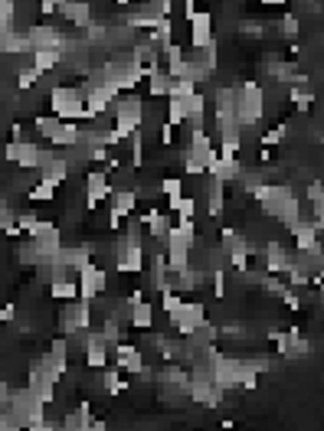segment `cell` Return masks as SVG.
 <instances>
[{
    "label": "cell",
    "mask_w": 324,
    "mask_h": 431,
    "mask_svg": "<svg viewBox=\"0 0 324 431\" xmlns=\"http://www.w3.org/2000/svg\"><path fill=\"white\" fill-rule=\"evenodd\" d=\"M49 112L63 121H86V92L79 85H53L49 88Z\"/></svg>",
    "instance_id": "1"
},
{
    "label": "cell",
    "mask_w": 324,
    "mask_h": 431,
    "mask_svg": "<svg viewBox=\"0 0 324 431\" xmlns=\"http://www.w3.org/2000/svg\"><path fill=\"white\" fill-rule=\"evenodd\" d=\"M266 114V92L256 79H246L242 85H236V118L239 128H256Z\"/></svg>",
    "instance_id": "2"
},
{
    "label": "cell",
    "mask_w": 324,
    "mask_h": 431,
    "mask_svg": "<svg viewBox=\"0 0 324 431\" xmlns=\"http://www.w3.org/2000/svg\"><path fill=\"white\" fill-rule=\"evenodd\" d=\"M33 128H37L43 138H46L53 147H63V150H69V147H76L79 144V121H63V118H56V114L49 112V114H37L33 118Z\"/></svg>",
    "instance_id": "3"
},
{
    "label": "cell",
    "mask_w": 324,
    "mask_h": 431,
    "mask_svg": "<svg viewBox=\"0 0 324 431\" xmlns=\"http://www.w3.org/2000/svg\"><path fill=\"white\" fill-rule=\"evenodd\" d=\"M86 330H92V300H66V307L59 314V333H66L69 340H82Z\"/></svg>",
    "instance_id": "4"
},
{
    "label": "cell",
    "mask_w": 324,
    "mask_h": 431,
    "mask_svg": "<svg viewBox=\"0 0 324 431\" xmlns=\"http://www.w3.org/2000/svg\"><path fill=\"white\" fill-rule=\"evenodd\" d=\"M112 114H115V131L128 141V138L144 124V102L138 95H124V98H118V102L112 105Z\"/></svg>",
    "instance_id": "5"
},
{
    "label": "cell",
    "mask_w": 324,
    "mask_h": 431,
    "mask_svg": "<svg viewBox=\"0 0 324 431\" xmlns=\"http://www.w3.org/2000/svg\"><path fill=\"white\" fill-rule=\"evenodd\" d=\"M102 72H105L108 82H115L122 92H134L138 88V82H144L148 75H144L141 66H134L131 59H108L105 66H102Z\"/></svg>",
    "instance_id": "6"
},
{
    "label": "cell",
    "mask_w": 324,
    "mask_h": 431,
    "mask_svg": "<svg viewBox=\"0 0 324 431\" xmlns=\"http://www.w3.org/2000/svg\"><path fill=\"white\" fill-rule=\"evenodd\" d=\"M79 298L82 300H96V298H102L105 294V288H108V274H105V268L102 265H96V262H89L86 268H79Z\"/></svg>",
    "instance_id": "7"
},
{
    "label": "cell",
    "mask_w": 324,
    "mask_h": 431,
    "mask_svg": "<svg viewBox=\"0 0 324 431\" xmlns=\"http://www.w3.org/2000/svg\"><path fill=\"white\" fill-rule=\"evenodd\" d=\"M82 359H86L89 369H105L108 366L112 347L105 343L102 330H86V337H82Z\"/></svg>",
    "instance_id": "8"
},
{
    "label": "cell",
    "mask_w": 324,
    "mask_h": 431,
    "mask_svg": "<svg viewBox=\"0 0 324 431\" xmlns=\"http://www.w3.org/2000/svg\"><path fill=\"white\" fill-rule=\"evenodd\" d=\"M37 170H39V180H49V183L63 187V183L69 180V173H72V164H69V157L56 154V150H43Z\"/></svg>",
    "instance_id": "9"
},
{
    "label": "cell",
    "mask_w": 324,
    "mask_h": 431,
    "mask_svg": "<svg viewBox=\"0 0 324 431\" xmlns=\"http://www.w3.org/2000/svg\"><path fill=\"white\" fill-rule=\"evenodd\" d=\"M187 23H190L187 49H207L210 43H216V39H213V13L210 10H197Z\"/></svg>",
    "instance_id": "10"
},
{
    "label": "cell",
    "mask_w": 324,
    "mask_h": 431,
    "mask_svg": "<svg viewBox=\"0 0 324 431\" xmlns=\"http://www.w3.org/2000/svg\"><path fill=\"white\" fill-rule=\"evenodd\" d=\"M4 157H7V164H17L20 170H37L43 150L33 141H10L7 147H4Z\"/></svg>",
    "instance_id": "11"
},
{
    "label": "cell",
    "mask_w": 324,
    "mask_h": 431,
    "mask_svg": "<svg viewBox=\"0 0 324 431\" xmlns=\"http://www.w3.org/2000/svg\"><path fill=\"white\" fill-rule=\"evenodd\" d=\"M203 320H210V317H207V304H200V300H183L181 314H177L171 324L177 327V333H181V337H190V333L200 327Z\"/></svg>",
    "instance_id": "12"
},
{
    "label": "cell",
    "mask_w": 324,
    "mask_h": 431,
    "mask_svg": "<svg viewBox=\"0 0 324 431\" xmlns=\"http://www.w3.org/2000/svg\"><path fill=\"white\" fill-rule=\"evenodd\" d=\"M213 154H216V144H213V138L207 134V128H190V141H187V150H183V157L197 160V164H210Z\"/></svg>",
    "instance_id": "13"
},
{
    "label": "cell",
    "mask_w": 324,
    "mask_h": 431,
    "mask_svg": "<svg viewBox=\"0 0 324 431\" xmlns=\"http://www.w3.org/2000/svg\"><path fill=\"white\" fill-rule=\"evenodd\" d=\"M112 183H108L105 170H89L86 173V209H96L98 203L112 199Z\"/></svg>",
    "instance_id": "14"
},
{
    "label": "cell",
    "mask_w": 324,
    "mask_h": 431,
    "mask_svg": "<svg viewBox=\"0 0 324 431\" xmlns=\"http://www.w3.org/2000/svg\"><path fill=\"white\" fill-rule=\"evenodd\" d=\"M262 265L272 274H285L288 268H295V252H288L282 242H268L262 248Z\"/></svg>",
    "instance_id": "15"
},
{
    "label": "cell",
    "mask_w": 324,
    "mask_h": 431,
    "mask_svg": "<svg viewBox=\"0 0 324 431\" xmlns=\"http://www.w3.org/2000/svg\"><path fill=\"white\" fill-rule=\"evenodd\" d=\"M239 173H242V160L239 157H226V154H213V160L207 164V177L219 180V183H233V180H239Z\"/></svg>",
    "instance_id": "16"
},
{
    "label": "cell",
    "mask_w": 324,
    "mask_h": 431,
    "mask_svg": "<svg viewBox=\"0 0 324 431\" xmlns=\"http://www.w3.org/2000/svg\"><path fill=\"white\" fill-rule=\"evenodd\" d=\"M292 232V242H295V252H315L321 248V239H318V225L311 219H298L295 225H288Z\"/></svg>",
    "instance_id": "17"
},
{
    "label": "cell",
    "mask_w": 324,
    "mask_h": 431,
    "mask_svg": "<svg viewBox=\"0 0 324 431\" xmlns=\"http://www.w3.org/2000/svg\"><path fill=\"white\" fill-rule=\"evenodd\" d=\"M30 43L33 49H43V46H53V49H66L69 46V37L66 33H59L56 27H49V23H37V27H30Z\"/></svg>",
    "instance_id": "18"
},
{
    "label": "cell",
    "mask_w": 324,
    "mask_h": 431,
    "mask_svg": "<svg viewBox=\"0 0 324 431\" xmlns=\"http://www.w3.org/2000/svg\"><path fill=\"white\" fill-rule=\"evenodd\" d=\"M115 353V366L122 369V373H128V376H138L144 369V357H141V350L134 347V343H118V347L112 350Z\"/></svg>",
    "instance_id": "19"
},
{
    "label": "cell",
    "mask_w": 324,
    "mask_h": 431,
    "mask_svg": "<svg viewBox=\"0 0 324 431\" xmlns=\"http://www.w3.org/2000/svg\"><path fill=\"white\" fill-rule=\"evenodd\" d=\"M141 225L148 229V235H151V239H154L157 245L167 242V235H171V229H174L171 216L161 213V209H148V213L141 216Z\"/></svg>",
    "instance_id": "20"
},
{
    "label": "cell",
    "mask_w": 324,
    "mask_h": 431,
    "mask_svg": "<svg viewBox=\"0 0 324 431\" xmlns=\"http://www.w3.org/2000/svg\"><path fill=\"white\" fill-rule=\"evenodd\" d=\"M0 53H10V56H23V53H33V43H30L27 29H0Z\"/></svg>",
    "instance_id": "21"
},
{
    "label": "cell",
    "mask_w": 324,
    "mask_h": 431,
    "mask_svg": "<svg viewBox=\"0 0 324 431\" xmlns=\"http://www.w3.org/2000/svg\"><path fill=\"white\" fill-rule=\"evenodd\" d=\"M59 17L66 20L69 27H86L89 20H92V4L89 0H63V7H59Z\"/></svg>",
    "instance_id": "22"
},
{
    "label": "cell",
    "mask_w": 324,
    "mask_h": 431,
    "mask_svg": "<svg viewBox=\"0 0 324 431\" xmlns=\"http://www.w3.org/2000/svg\"><path fill=\"white\" fill-rule=\"evenodd\" d=\"M56 262H63L69 272H79V268H86L92 262V245H63Z\"/></svg>",
    "instance_id": "23"
},
{
    "label": "cell",
    "mask_w": 324,
    "mask_h": 431,
    "mask_svg": "<svg viewBox=\"0 0 324 431\" xmlns=\"http://www.w3.org/2000/svg\"><path fill=\"white\" fill-rule=\"evenodd\" d=\"M138 209V190H112V219H128Z\"/></svg>",
    "instance_id": "24"
},
{
    "label": "cell",
    "mask_w": 324,
    "mask_h": 431,
    "mask_svg": "<svg viewBox=\"0 0 324 431\" xmlns=\"http://www.w3.org/2000/svg\"><path fill=\"white\" fill-rule=\"evenodd\" d=\"M207 213H210V219H223V213H226V183L213 177L207 183Z\"/></svg>",
    "instance_id": "25"
},
{
    "label": "cell",
    "mask_w": 324,
    "mask_h": 431,
    "mask_svg": "<svg viewBox=\"0 0 324 431\" xmlns=\"http://www.w3.org/2000/svg\"><path fill=\"white\" fill-rule=\"evenodd\" d=\"M30 59H33V69H39V72L46 75V72H53V69H59V62L66 59V49L43 46V49H33V53H30Z\"/></svg>",
    "instance_id": "26"
},
{
    "label": "cell",
    "mask_w": 324,
    "mask_h": 431,
    "mask_svg": "<svg viewBox=\"0 0 324 431\" xmlns=\"http://www.w3.org/2000/svg\"><path fill=\"white\" fill-rule=\"evenodd\" d=\"M33 245H37V252H39V262H53L59 255V248H63V232L53 229V232H46V235H37Z\"/></svg>",
    "instance_id": "27"
},
{
    "label": "cell",
    "mask_w": 324,
    "mask_h": 431,
    "mask_svg": "<svg viewBox=\"0 0 324 431\" xmlns=\"http://www.w3.org/2000/svg\"><path fill=\"white\" fill-rule=\"evenodd\" d=\"M144 82H148V95H151V98H164V102H167V95H171V88H174V75L167 72V69H157V72L148 75Z\"/></svg>",
    "instance_id": "28"
},
{
    "label": "cell",
    "mask_w": 324,
    "mask_h": 431,
    "mask_svg": "<svg viewBox=\"0 0 324 431\" xmlns=\"http://www.w3.org/2000/svg\"><path fill=\"white\" fill-rule=\"evenodd\" d=\"M219 248L226 255H236V252H252L246 242V235L239 232V229H233V225H226L223 232H219Z\"/></svg>",
    "instance_id": "29"
},
{
    "label": "cell",
    "mask_w": 324,
    "mask_h": 431,
    "mask_svg": "<svg viewBox=\"0 0 324 431\" xmlns=\"http://www.w3.org/2000/svg\"><path fill=\"white\" fill-rule=\"evenodd\" d=\"M187 124L190 128H203L207 124V95L203 92H193L187 98Z\"/></svg>",
    "instance_id": "30"
},
{
    "label": "cell",
    "mask_w": 324,
    "mask_h": 431,
    "mask_svg": "<svg viewBox=\"0 0 324 431\" xmlns=\"http://www.w3.org/2000/svg\"><path fill=\"white\" fill-rule=\"evenodd\" d=\"M128 307H131L128 324H131L134 330H151L154 327V307L148 304V300H134V304H128Z\"/></svg>",
    "instance_id": "31"
},
{
    "label": "cell",
    "mask_w": 324,
    "mask_h": 431,
    "mask_svg": "<svg viewBox=\"0 0 324 431\" xmlns=\"http://www.w3.org/2000/svg\"><path fill=\"white\" fill-rule=\"evenodd\" d=\"M288 102L295 105L298 112H308L311 105H315V92H311V85L308 82H295L288 88Z\"/></svg>",
    "instance_id": "32"
},
{
    "label": "cell",
    "mask_w": 324,
    "mask_h": 431,
    "mask_svg": "<svg viewBox=\"0 0 324 431\" xmlns=\"http://www.w3.org/2000/svg\"><path fill=\"white\" fill-rule=\"evenodd\" d=\"M102 389H105L108 395L128 392V379L122 376V369H118V366H112V369H105V373H102Z\"/></svg>",
    "instance_id": "33"
},
{
    "label": "cell",
    "mask_w": 324,
    "mask_h": 431,
    "mask_svg": "<svg viewBox=\"0 0 324 431\" xmlns=\"http://www.w3.org/2000/svg\"><path fill=\"white\" fill-rule=\"evenodd\" d=\"M148 39H151L154 46H167V43H174V17H164V20H157V27L148 33Z\"/></svg>",
    "instance_id": "34"
},
{
    "label": "cell",
    "mask_w": 324,
    "mask_h": 431,
    "mask_svg": "<svg viewBox=\"0 0 324 431\" xmlns=\"http://www.w3.org/2000/svg\"><path fill=\"white\" fill-rule=\"evenodd\" d=\"M167 213H174L177 219H193L197 216V199L181 193L177 199H167Z\"/></svg>",
    "instance_id": "35"
},
{
    "label": "cell",
    "mask_w": 324,
    "mask_h": 431,
    "mask_svg": "<svg viewBox=\"0 0 324 431\" xmlns=\"http://www.w3.org/2000/svg\"><path fill=\"white\" fill-rule=\"evenodd\" d=\"M49 298H53V300H76L79 298V281H72V278L53 281V284H49Z\"/></svg>",
    "instance_id": "36"
},
{
    "label": "cell",
    "mask_w": 324,
    "mask_h": 431,
    "mask_svg": "<svg viewBox=\"0 0 324 431\" xmlns=\"http://www.w3.org/2000/svg\"><path fill=\"white\" fill-rule=\"evenodd\" d=\"M56 183H49V180H39V183H33V187H30V193L27 197L33 199V203H53V199H56Z\"/></svg>",
    "instance_id": "37"
},
{
    "label": "cell",
    "mask_w": 324,
    "mask_h": 431,
    "mask_svg": "<svg viewBox=\"0 0 324 431\" xmlns=\"http://www.w3.org/2000/svg\"><path fill=\"white\" fill-rule=\"evenodd\" d=\"M164 112H167V124H183L187 121V98H167V105H164Z\"/></svg>",
    "instance_id": "38"
},
{
    "label": "cell",
    "mask_w": 324,
    "mask_h": 431,
    "mask_svg": "<svg viewBox=\"0 0 324 431\" xmlns=\"http://www.w3.org/2000/svg\"><path fill=\"white\" fill-rule=\"evenodd\" d=\"M141 13L148 17H174V0H144L141 4Z\"/></svg>",
    "instance_id": "39"
},
{
    "label": "cell",
    "mask_w": 324,
    "mask_h": 431,
    "mask_svg": "<svg viewBox=\"0 0 324 431\" xmlns=\"http://www.w3.org/2000/svg\"><path fill=\"white\" fill-rule=\"evenodd\" d=\"M181 307H183L181 291H164V294H161V310H164V314L174 320L177 314H181Z\"/></svg>",
    "instance_id": "40"
},
{
    "label": "cell",
    "mask_w": 324,
    "mask_h": 431,
    "mask_svg": "<svg viewBox=\"0 0 324 431\" xmlns=\"http://www.w3.org/2000/svg\"><path fill=\"white\" fill-rule=\"evenodd\" d=\"M102 337H105V343H108V347H118V343H122V324H118V320H115V314H112V317H105V324H102Z\"/></svg>",
    "instance_id": "41"
},
{
    "label": "cell",
    "mask_w": 324,
    "mask_h": 431,
    "mask_svg": "<svg viewBox=\"0 0 324 431\" xmlns=\"http://www.w3.org/2000/svg\"><path fill=\"white\" fill-rule=\"evenodd\" d=\"M157 193L167 197V199H177L183 193V180L181 177H164L161 183H157Z\"/></svg>",
    "instance_id": "42"
},
{
    "label": "cell",
    "mask_w": 324,
    "mask_h": 431,
    "mask_svg": "<svg viewBox=\"0 0 324 431\" xmlns=\"http://www.w3.org/2000/svg\"><path fill=\"white\" fill-rule=\"evenodd\" d=\"M17 27V0H0V29Z\"/></svg>",
    "instance_id": "43"
},
{
    "label": "cell",
    "mask_w": 324,
    "mask_h": 431,
    "mask_svg": "<svg viewBox=\"0 0 324 431\" xmlns=\"http://www.w3.org/2000/svg\"><path fill=\"white\" fill-rule=\"evenodd\" d=\"M17 258H20V265H33V268H37L39 252H37V245H33V239H27V242L17 245Z\"/></svg>",
    "instance_id": "44"
},
{
    "label": "cell",
    "mask_w": 324,
    "mask_h": 431,
    "mask_svg": "<svg viewBox=\"0 0 324 431\" xmlns=\"http://www.w3.org/2000/svg\"><path fill=\"white\" fill-rule=\"evenodd\" d=\"M39 79H43V72H39V69H33V66L20 69V75H17V88H20V92H30V88H33V85L39 82Z\"/></svg>",
    "instance_id": "45"
},
{
    "label": "cell",
    "mask_w": 324,
    "mask_h": 431,
    "mask_svg": "<svg viewBox=\"0 0 324 431\" xmlns=\"http://www.w3.org/2000/svg\"><path fill=\"white\" fill-rule=\"evenodd\" d=\"M193 92H200L193 79H174V88H171V95H167V98H190Z\"/></svg>",
    "instance_id": "46"
},
{
    "label": "cell",
    "mask_w": 324,
    "mask_h": 431,
    "mask_svg": "<svg viewBox=\"0 0 324 431\" xmlns=\"http://www.w3.org/2000/svg\"><path fill=\"white\" fill-rule=\"evenodd\" d=\"M278 29H282V37L285 39H298V33H302V20H298L295 13H285L282 23H278Z\"/></svg>",
    "instance_id": "47"
},
{
    "label": "cell",
    "mask_w": 324,
    "mask_h": 431,
    "mask_svg": "<svg viewBox=\"0 0 324 431\" xmlns=\"http://www.w3.org/2000/svg\"><path fill=\"white\" fill-rule=\"evenodd\" d=\"M128 141H131V164H134V167H141V164H144V131L138 128Z\"/></svg>",
    "instance_id": "48"
},
{
    "label": "cell",
    "mask_w": 324,
    "mask_h": 431,
    "mask_svg": "<svg viewBox=\"0 0 324 431\" xmlns=\"http://www.w3.org/2000/svg\"><path fill=\"white\" fill-rule=\"evenodd\" d=\"M259 141H262V147H276V144H282V141H285V124H278V128L266 131Z\"/></svg>",
    "instance_id": "49"
},
{
    "label": "cell",
    "mask_w": 324,
    "mask_h": 431,
    "mask_svg": "<svg viewBox=\"0 0 324 431\" xmlns=\"http://www.w3.org/2000/svg\"><path fill=\"white\" fill-rule=\"evenodd\" d=\"M311 223L318 225V232H324V193L311 199Z\"/></svg>",
    "instance_id": "50"
},
{
    "label": "cell",
    "mask_w": 324,
    "mask_h": 431,
    "mask_svg": "<svg viewBox=\"0 0 324 431\" xmlns=\"http://www.w3.org/2000/svg\"><path fill=\"white\" fill-rule=\"evenodd\" d=\"M210 284H213L216 298H226V274H223V268H213L210 272Z\"/></svg>",
    "instance_id": "51"
},
{
    "label": "cell",
    "mask_w": 324,
    "mask_h": 431,
    "mask_svg": "<svg viewBox=\"0 0 324 431\" xmlns=\"http://www.w3.org/2000/svg\"><path fill=\"white\" fill-rule=\"evenodd\" d=\"M37 219H39L37 213H17V225H20V232L27 235L30 229H33V223H37Z\"/></svg>",
    "instance_id": "52"
},
{
    "label": "cell",
    "mask_w": 324,
    "mask_h": 431,
    "mask_svg": "<svg viewBox=\"0 0 324 431\" xmlns=\"http://www.w3.org/2000/svg\"><path fill=\"white\" fill-rule=\"evenodd\" d=\"M59 7H63V0H39V13H43V17L59 13Z\"/></svg>",
    "instance_id": "53"
},
{
    "label": "cell",
    "mask_w": 324,
    "mask_h": 431,
    "mask_svg": "<svg viewBox=\"0 0 324 431\" xmlns=\"http://www.w3.org/2000/svg\"><path fill=\"white\" fill-rule=\"evenodd\" d=\"M157 131H161V144H164V147H171V144H174V124L161 121V128H157Z\"/></svg>",
    "instance_id": "54"
},
{
    "label": "cell",
    "mask_w": 324,
    "mask_h": 431,
    "mask_svg": "<svg viewBox=\"0 0 324 431\" xmlns=\"http://www.w3.org/2000/svg\"><path fill=\"white\" fill-rule=\"evenodd\" d=\"M13 317H17V304H7V307H0V324H10Z\"/></svg>",
    "instance_id": "55"
},
{
    "label": "cell",
    "mask_w": 324,
    "mask_h": 431,
    "mask_svg": "<svg viewBox=\"0 0 324 431\" xmlns=\"http://www.w3.org/2000/svg\"><path fill=\"white\" fill-rule=\"evenodd\" d=\"M10 392H13V389H10V383H4V376H0V405L10 399Z\"/></svg>",
    "instance_id": "56"
},
{
    "label": "cell",
    "mask_w": 324,
    "mask_h": 431,
    "mask_svg": "<svg viewBox=\"0 0 324 431\" xmlns=\"http://www.w3.org/2000/svg\"><path fill=\"white\" fill-rule=\"evenodd\" d=\"M193 13H197V0H183V17L190 20Z\"/></svg>",
    "instance_id": "57"
},
{
    "label": "cell",
    "mask_w": 324,
    "mask_h": 431,
    "mask_svg": "<svg viewBox=\"0 0 324 431\" xmlns=\"http://www.w3.org/2000/svg\"><path fill=\"white\" fill-rule=\"evenodd\" d=\"M10 141H23V128H20V124L10 128Z\"/></svg>",
    "instance_id": "58"
},
{
    "label": "cell",
    "mask_w": 324,
    "mask_h": 431,
    "mask_svg": "<svg viewBox=\"0 0 324 431\" xmlns=\"http://www.w3.org/2000/svg\"><path fill=\"white\" fill-rule=\"evenodd\" d=\"M262 4H266V7H282L285 0H262Z\"/></svg>",
    "instance_id": "59"
},
{
    "label": "cell",
    "mask_w": 324,
    "mask_h": 431,
    "mask_svg": "<svg viewBox=\"0 0 324 431\" xmlns=\"http://www.w3.org/2000/svg\"><path fill=\"white\" fill-rule=\"evenodd\" d=\"M115 4H118V7H128V4H134V0H115Z\"/></svg>",
    "instance_id": "60"
},
{
    "label": "cell",
    "mask_w": 324,
    "mask_h": 431,
    "mask_svg": "<svg viewBox=\"0 0 324 431\" xmlns=\"http://www.w3.org/2000/svg\"><path fill=\"white\" fill-rule=\"evenodd\" d=\"M0 75H4V69H0Z\"/></svg>",
    "instance_id": "61"
}]
</instances>
